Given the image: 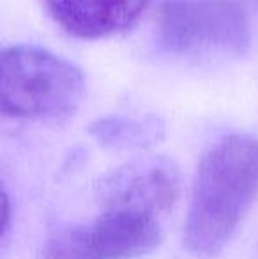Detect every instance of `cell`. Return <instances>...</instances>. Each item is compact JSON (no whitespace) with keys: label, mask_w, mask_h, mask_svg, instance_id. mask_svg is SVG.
Here are the masks:
<instances>
[{"label":"cell","mask_w":258,"mask_h":259,"mask_svg":"<svg viewBox=\"0 0 258 259\" xmlns=\"http://www.w3.org/2000/svg\"><path fill=\"white\" fill-rule=\"evenodd\" d=\"M76 65L35 46H0V116L55 118L82 101Z\"/></svg>","instance_id":"obj_2"},{"label":"cell","mask_w":258,"mask_h":259,"mask_svg":"<svg viewBox=\"0 0 258 259\" xmlns=\"http://www.w3.org/2000/svg\"><path fill=\"white\" fill-rule=\"evenodd\" d=\"M249 4H253V6H258V0H248Z\"/></svg>","instance_id":"obj_8"},{"label":"cell","mask_w":258,"mask_h":259,"mask_svg":"<svg viewBox=\"0 0 258 259\" xmlns=\"http://www.w3.org/2000/svg\"><path fill=\"white\" fill-rule=\"evenodd\" d=\"M163 231L154 211L104 206L90 224H76L46 242V259H134L152 252Z\"/></svg>","instance_id":"obj_3"},{"label":"cell","mask_w":258,"mask_h":259,"mask_svg":"<svg viewBox=\"0 0 258 259\" xmlns=\"http://www.w3.org/2000/svg\"><path fill=\"white\" fill-rule=\"evenodd\" d=\"M106 206H133L159 211L170 206L179 192V175L165 159L128 164L104 182Z\"/></svg>","instance_id":"obj_5"},{"label":"cell","mask_w":258,"mask_h":259,"mask_svg":"<svg viewBox=\"0 0 258 259\" xmlns=\"http://www.w3.org/2000/svg\"><path fill=\"white\" fill-rule=\"evenodd\" d=\"M158 28L175 53H242L249 45L248 18L234 0H166Z\"/></svg>","instance_id":"obj_4"},{"label":"cell","mask_w":258,"mask_h":259,"mask_svg":"<svg viewBox=\"0 0 258 259\" xmlns=\"http://www.w3.org/2000/svg\"><path fill=\"white\" fill-rule=\"evenodd\" d=\"M9 219H11V203L9 198H7V192L0 185V238H2L7 226H9Z\"/></svg>","instance_id":"obj_7"},{"label":"cell","mask_w":258,"mask_h":259,"mask_svg":"<svg viewBox=\"0 0 258 259\" xmlns=\"http://www.w3.org/2000/svg\"><path fill=\"white\" fill-rule=\"evenodd\" d=\"M258 194V141L248 134L225 136L205 152L193 182L184 226L191 252L209 256L230 240Z\"/></svg>","instance_id":"obj_1"},{"label":"cell","mask_w":258,"mask_h":259,"mask_svg":"<svg viewBox=\"0 0 258 259\" xmlns=\"http://www.w3.org/2000/svg\"><path fill=\"white\" fill-rule=\"evenodd\" d=\"M151 0H46L52 18L69 34L101 39L126 30Z\"/></svg>","instance_id":"obj_6"}]
</instances>
